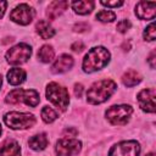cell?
Wrapping results in <instances>:
<instances>
[{
    "mask_svg": "<svg viewBox=\"0 0 156 156\" xmlns=\"http://www.w3.org/2000/svg\"><path fill=\"white\" fill-rule=\"evenodd\" d=\"M117 84L111 79H101L95 82L87 91V101L91 105H99L110 99L116 91Z\"/></svg>",
    "mask_w": 156,
    "mask_h": 156,
    "instance_id": "6da1fadb",
    "label": "cell"
},
{
    "mask_svg": "<svg viewBox=\"0 0 156 156\" xmlns=\"http://www.w3.org/2000/svg\"><path fill=\"white\" fill-rule=\"evenodd\" d=\"M110 51L104 46H94L83 58V71L85 73H93L104 68L110 62Z\"/></svg>",
    "mask_w": 156,
    "mask_h": 156,
    "instance_id": "7a4b0ae2",
    "label": "cell"
},
{
    "mask_svg": "<svg viewBox=\"0 0 156 156\" xmlns=\"http://www.w3.org/2000/svg\"><path fill=\"white\" fill-rule=\"evenodd\" d=\"M5 101L7 104H18V102H24L26 105L30 106V107H35L39 101H40V98H39V93L34 89H22V88H17V89H13L11 90Z\"/></svg>",
    "mask_w": 156,
    "mask_h": 156,
    "instance_id": "3957f363",
    "label": "cell"
},
{
    "mask_svg": "<svg viewBox=\"0 0 156 156\" xmlns=\"http://www.w3.org/2000/svg\"><path fill=\"white\" fill-rule=\"evenodd\" d=\"M46 99L62 111H66L67 107H68V104H69L68 90L65 87H62V85H60L55 82L48 84V87H46Z\"/></svg>",
    "mask_w": 156,
    "mask_h": 156,
    "instance_id": "277c9868",
    "label": "cell"
},
{
    "mask_svg": "<svg viewBox=\"0 0 156 156\" xmlns=\"http://www.w3.org/2000/svg\"><path fill=\"white\" fill-rule=\"evenodd\" d=\"M4 122L11 129H27L35 124V117L32 113L12 111L4 116Z\"/></svg>",
    "mask_w": 156,
    "mask_h": 156,
    "instance_id": "5b68a950",
    "label": "cell"
},
{
    "mask_svg": "<svg viewBox=\"0 0 156 156\" xmlns=\"http://www.w3.org/2000/svg\"><path fill=\"white\" fill-rule=\"evenodd\" d=\"M133 113V108L129 105H113L105 112L106 118L113 126H124L129 121Z\"/></svg>",
    "mask_w": 156,
    "mask_h": 156,
    "instance_id": "8992f818",
    "label": "cell"
},
{
    "mask_svg": "<svg viewBox=\"0 0 156 156\" xmlns=\"http://www.w3.org/2000/svg\"><path fill=\"white\" fill-rule=\"evenodd\" d=\"M30 55H32V48L28 44L21 43V44L12 46L11 49H9L5 57L10 65L17 66V65H22V63L27 62L29 60Z\"/></svg>",
    "mask_w": 156,
    "mask_h": 156,
    "instance_id": "52a82bcc",
    "label": "cell"
},
{
    "mask_svg": "<svg viewBox=\"0 0 156 156\" xmlns=\"http://www.w3.org/2000/svg\"><path fill=\"white\" fill-rule=\"evenodd\" d=\"M82 150V143L74 138H62L57 140L55 152L57 156H76Z\"/></svg>",
    "mask_w": 156,
    "mask_h": 156,
    "instance_id": "ba28073f",
    "label": "cell"
},
{
    "mask_svg": "<svg viewBox=\"0 0 156 156\" xmlns=\"http://www.w3.org/2000/svg\"><path fill=\"white\" fill-rule=\"evenodd\" d=\"M35 11L32 6H29L28 4H20L11 11L10 20L21 26H27L33 21Z\"/></svg>",
    "mask_w": 156,
    "mask_h": 156,
    "instance_id": "9c48e42d",
    "label": "cell"
},
{
    "mask_svg": "<svg viewBox=\"0 0 156 156\" xmlns=\"http://www.w3.org/2000/svg\"><path fill=\"white\" fill-rule=\"evenodd\" d=\"M140 145L135 140H126L113 145L108 152V156H139Z\"/></svg>",
    "mask_w": 156,
    "mask_h": 156,
    "instance_id": "30bf717a",
    "label": "cell"
},
{
    "mask_svg": "<svg viewBox=\"0 0 156 156\" xmlns=\"http://www.w3.org/2000/svg\"><path fill=\"white\" fill-rule=\"evenodd\" d=\"M155 96H156V91L154 88L143 89L141 91L138 93L136 95L138 104L144 112H147V113L155 112Z\"/></svg>",
    "mask_w": 156,
    "mask_h": 156,
    "instance_id": "8fae6325",
    "label": "cell"
},
{
    "mask_svg": "<svg viewBox=\"0 0 156 156\" xmlns=\"http://www.w3.org/2000/svg\"><path fill=\"white\" fill-rule=\"evenodd\" d=\"M135 15L140 20H154L156 16V2H138L135 6Z\"/></svg>",
    "mask_w": 156,
    "mask_h": 156,
    "instance_id": "7c38bea8",
    "label": "cell"
},
{
    "mask_svg": "<svg viewBox=\"0 0 156 156\" xmlns=\"http://www.w3.org/2000/svg\"><path fill=\"white\" fill-rule=\"evenodd\" d=\"M74 61H73V57L68 54H62L60 55L55 62L52 63L51 66V72L55 73V74H58V73H63V72H67L68 69L72 68Z\"/></svg>",
    "mask_w": 156,
    "mask_h": 156,
    "instance_id": "4fadbf2b",
    "label": "cell"
},
{
    "mask_svg": "<svg viewBox=\"0 0 156 156\" xmlns=\"http://www.w3.org/2000/svg\"><path fill=\"white\" fill-rule=\"evenodd\" d=\"M67 7H68V2L67 1H65V0H55V1L49 4V6L46 9V16H48L49 20L54 21L60 15H62Z\"/></svg>",
    "mask_w": 156,
    "mask_h": 156,
    "instance_id": "5bb4252c",
    "label": "cell"
},
{
    "mask_svg": "<svg viewBox=\"0 0 156 156\" xmlns=\"http://www.w3.org/2000/svg\"><path fill=\"white\" fill-rule=\"evenodd\" d=\"M0 156H21V147L16 140H6L0 146Z\"/></svg>",
    "mask_w": 156,
    "mask_h": 156,
    "instance_id": "9a60e30c",
    "label": "cell"
},
{
    "mask_svg": "<svg viewBox=\"0 0 156 156\" xmlns=\"http://www.w3.org/2000/svg\"><path fill=\"white\" fill-rule=\"evenodd\" d=\"M49 144V139L46 136L45 133H39V134H35L33 135L32 138H29L28 140V145L32 150H35V151H40V150H44Z\"/></svg>",
    "mask_w": 156,
    "mask_h": 156,
    "instance_id": "2e32d148",
    "label": "cell"
},
{
    "mask_svg": "<svg viewBox=\"0 0 156 156\" xmlns=\"http://www.w3.org/2000/svg\"><path fill=\"white\" fill-rule=\"evenodd\" d=\"M26 71L20 67H13L7 72V82L11 85H20L26 80Z\"/></svg>",
    "mask_w": 156,
    "mask_h": 156,
    "instance_id": "e0dca14e",
    "label": "cell"
},
{
    "mask_svg": "<svg viewBox=\"0 0 156 156\" xmlns=\"http://www.w3.org/2000/svg\"><path fill=\"white\" fill-rule=\"evenodd\" d=\"M35 29H37L38 34L41 37V39H50V38H52L55 35V29L45 20L38 21L37 24H35Z\"/></svg>",
    "mask_w": 156,
    "mask_h": 156,
    "instance_id": "ac0fdd59",
    "label": "cell"
},
{
    "mask_svg": "<svg viewBox=\"0 0 156 156\" xmlns=\"http://www.w3.org/2000/svg\"><path fill=\"white\" fill-rule=\"evenodd\" d=\"M71 5H72V9L74 10L76 13H78V15H88L94 10L95 2L90 1V0H80V1H73Z\"/></svg>",
    "mask_w": 156,
    "mask_h": 156,
    "instance_id": "d6986e66",
    "label": "cell"
},
{
    "mask_svg": "<svg viewBox=\"0 0 156 156\" xmlns=\"http://www.w3.org/2000/svg\"><path fill=\"white\" fill-rule=\"evenodd\" d=\"M122 82L126 87H134L141 82V76L139 72L134 69H129L122 76Z\"/></svg>",
    "mask_w": 156,
    "mask_h": 156,
    "instance_id": "ffe728a7",
    "label": "cell"
},
{
    "mask_svg": "<svg viewBox=\"0 0 156 156\" xmlns=\"http://www.w3.org/2000/svg\"><path fill=\"white\" fill-rule=\"evenodd\" d=\"M54 55H55V51H54L52 46H51V45H48V44L43 45V46L38 50V58H39L41 62H44V63L50 62V61L54 58Z\"/></svg>",
    "mask_w": 156,
    "mask_h": 156,
    "instance_id": "44dd1931",
    "label": "cell"
},
{
    "mask_svg": "<svg viewBox=\"0 0 156 156\" xmlns=\"http://www.w3.org/2000/svg\"><path fill=\"white\" fill-rule=\"evenodd\" d=\"M40 115H41V118L45 123H52L58 117V113L52 107H49V106H44Z\"/></svg>",
    "mask_w": 156,
    "mask_h": 156,
    "instance_id": "7402d4cb",
    "label": "cell"
},
{
    "mask_svg": "<svg viewBox=\"0 0 156 156\" xmlns=\"http://www.w3.org/2000/svg\"><path fill=\"white\" fill-rule=\"evenodd\" d=\"M96 20L100 22H113L116 20V13L110 10H101L96 13Z\"/></svg>",
    "mask_w": 156,
    "mask_h": 156,
    "instance_id": "603a6c76",
    "label": "cell"
},
{
    "mask_svg": "<svg viewBox=\"0 0 156 156\" xmlns=\"http://www.w3.org/2000/svg\"><path fill=\"white\" fill-rule=\"evenodd\" d=\"M156 38V29H155V23L151 22L144 30V39L145 40H149V41H152L155 40Z\"/></svg>",
    "mask_w": 156,
    "mask_h": 156,
    "instance_id": "cb8c5ba5",
    "label": "cell"
},
{
    "mask_svg": "<svg viewBox=\"0 0 156 156\" xmlns=\"http://www.w3.org/2000/svg\"><path fill=\"white\" fill-rule=\"evenodd\" d=\"M132 23L129 22V20H122L117 23V30L119 33H126L128 29H130Z\"/></svg>",
    "mask_w": 156,
    "mask_h": 156,
    "instance_id": "d4e9b609",
    "label": "cell"
},
{
    "mask_svg": "<svg viewBox=\"0 0 156 156\" xmlns=\"http://www.w3.org/2000/svg\"><path fill=\"white\" fill-rule=\"evenodd\" d=\"M100 4L101 5H104V6H107V7H119V6H122L124 2L123 1H105V0H102V1H100Z\"/></svg>",
    "mask_w": 156,
    "mask_h": 156,
    "instance_id": "484cf974",
    "label": "cell"
},
{
    "mask_svg": "<svg viewBox=\"0 0 156 156\" xmlns=\"http://www.w3.org/2000/svg\"><path fill=\"white\" fill-rule=\"evenodd\" d=\"M84 48H85V46H84V44H83L82 41H74V43L71 45V49H72L73 51H76V52H80Z\"/></svg>",
    "mask_w": 156,
    "mask_h": 156,
    "instance_id": "4316f807",
    "label": "cell"
},
{
    "mask_svg": "<svg viewBox=\"0 0 156 156\" xmlns=\"http://www.w3.org/2000/svg\"><path fill=\"white\" fill-rule=\"evenodd\" d=\"M83 90H84V88H83V85H82L80 83L74 84V95H76L77 98H80V96H82Z\"/></svg>",
    "mask_w": 156,
    "mask_h": 156,
    "instance_id": "83f0119b",
    "label": "cell"
},
{
    "mask_svg": "<svg viewBox=\"0 0 156 156\" xmlns=\"http://www.w3.org/2000/svg\"><path fill=\"white\" fill-rule=\"evenodd\" d=\"M88 24L87 23H78V24H76L74 26V30L76 32H84L85 29H88Z\"/></svg>",
    "mask_w": 156,
    "mask_h": 156,
    "instance_id": "f1b7e54d",
    "label": "cell"
},
{
    "mask_svg": "<svg viewBox=\"0 0 156 156\" xmlns=\"http://www.w3.org/2000/svg\"><path fill=\"white\" fill-rule=\"evenodd\" d=\"M6 6H7V2L4 1V0H0V18H1V17L4 16V13H5Z\"/></svg>",
    "mask_w": 156,
    "mask_h": 156,
    "instance_id": "f546056e",
    "label": "cell"
},
{
    "mask_svg": "<svg viewBox=\"0 0 156 156\" xmlns=\"http://www.w3.org/2000/svg\"><path fill=\"white\" fill-rule=\"evenodd\" d=\"M147 61H149V63H150V67H151V68H155V51H152V52L150 54Z\"/></svg>",
    "mask_w": 156,
    "mask_h": 156,
    "instance_id": "4dcf8cb0",
    "label": "cell"
},
{
    "mask_svg": "<svg viewBox=\"0 0 156 156\" xmlns=\"http://www.w3.org/2000/svg\"><path fill=\"white\" fill-rule=\"evenodd\" d=\"M145 156H155V155H154V152H149V154H146Z\"/></svg>",
    "mask_w": 156,
    "mask_h": 156,
    "instance_id": "1f68e13d",
    "label": "cell"
},
{
    "mask_svg": "<svg viewBox=\"0 0 156 156\" xmlns=\"http://www.w3.org/2000/svg\"><path fill=\"white\" fill-rule=\"evenodd\" d=\"M1 84H2V79H1V74H0V88H1Z\"/></svg>",
    "mask_w": 156,
    "mask_h": 156,
    "instance_id": "d6a6232c",
    "label": "cell"
},
{
    "mask_svg": "<svg viewBox=\"0 0 156 156\" xmlns=\"http://www.w3.org/2000/svg\"><path fill=\"white\" fill-rule=\"evenodd\" d=\"M0 134H1V124H0Z\"/></svg>",
    "mask_w": 156,
    "mask_h": 156,
    "instance_id": "836d02e7",
    "label": "cell"
}]
</instances>
